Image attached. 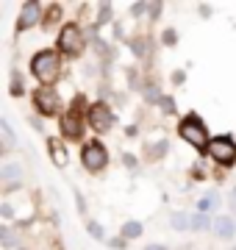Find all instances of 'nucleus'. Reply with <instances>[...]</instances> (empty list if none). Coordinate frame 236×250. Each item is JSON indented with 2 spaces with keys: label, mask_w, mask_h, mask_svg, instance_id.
<instances>
[{
  "label": "nucleus",
  "mask_w": 236,
  "mask_h": 250,
  "mask_svg": "<svg viewBox=\"0 0 236 250\" xmlns=\"http://www.w3.org/2000/svg\"><path fill=\"white\" fill-rule=\"evenodd\" d=\"M31 70H34V75H37V81L42 83V86H53L56 81H59L61 64H59V56H56L53 50H42V53L34 56Z\"/></svg>",
  "instance_id": "obj_1"
},
{
  "label": "nucleus",
  "mask_w": 236,
  "mask_h": 250,
  "mask_svg": "<svg viewBox=\"0 0 236 250\" xmlns=\"http://www.w3.org/2000/svg\"><path fill=\"white\" fill-rule=\"evenodd\" d=\"M178 134H181L195 150H209V142H211L209 131H206V125H203V120H200L197 114L183 117L181 125H178Z\"/></svg>",
  "instance_id": "obj_2"
},
{
  "label": "nucleus",
  "mask_w": 236,
  "mask_h": 250,
  "mask_svg": "<svg viewBox=\"0 0 236 250\" xmlns=\"http://www.w3.org/2000/svg\"><path fill=\"white\" fill-rule=\"evenodd\" d=\"M86 47V39H83L81 28L78 25H64L61 34H59V53L67 56V59H78Z\"/></svg>",
  "instance_id": "obj_3"
},
{
  "label": "nucleus",
  "mask_w": 236,
  "mask_h": 250,
  "mask_svg": "<svg viewBox=\"0 0 236 250\" xmlns=\"http://www.w3.org/2000/svg\"><path fill=\"white\" fill-rule=\"evenodd\" d=\"M81 164H83V170L100 172V170H106V164H109V153H106V147L100 142H89V145H83V150H81Z\"/></svg>",
  "instance_id": "obj_4"
},
{
  "label": "nucleus",
  "mask_w": 236,
  "mask_h": 250,
  "mask_svg": "<svg viewBox=\"0 0 236 250\" xmlns=\"http://www.w3.org/2000/svg\"><path fill=\"white\" fill-rule=\"evenodd\" d=\"M211 161H217L219 167H231L236 161V145L228 139V136H217V139H211L209 142V150Z\"/></svg>",
  "instance_id": "obj_5"
},
{
  "label": "nucleus",
  "mask_w": 236,
  "mask_h": 250,
  "mask_svg": "<svg viewBox=\"0 0 236 250\" xmlns=\"http://www.w3.org/2000/svg\"><path fill=\"white\" fill-rule=\"evenodd\" d=\"M34 103H37V111L45 117H53L59 108H61V103H59V95H56L53 86H39L37 92H34Z\"/></svg>",
  "instance_id": "obj_6"
},
{
  "label": "nucleus",
  "mask_w": 236,
  "mask_h": 250,
  "mask_svg": "<svg viewBox=\"0 0 236 250\" xmlns=\"http://www.w3.org/2000/svg\"><path fill=\"white\" fill-rule=\"evenodd\" d=\"M86 117H89V125L98 131V134H106L111 125H114V114H111V108L106 106V103H95V106H89Z\"/></svg>",
  "instance_id": "obj_7"
},
{
  "label": "nucleus",
  "mask_w": 236,
  "mask_h": 250,
  "mask_svg": "<svg viewBox=\"0 0 236 250\" xmlns=\"http://www.w3.org/2000/svg\"><path fill=\"white\" fill-rule=\"evenodd\" d=\"M37 22H42V3L37 0H28L22 11H20V20H17V31H28V28H34Z\"/></svg>",
  "instance_id": "obj_8"
},
{
  "label": "nucleus",
  "mask_w": 236,
  "mask_h": 250,
  "mask_svg": "<svg viewBox=\"0 0 236 250\" xmlns=\"http://www.w3.org/2000/svg\"><path fill=\"white\" fill-rule=\"evenodd\" d=\"M83 134V123H81V111H67L61 117V136L64 139H81Z\"/></svg>",
  "instance_id": "obj_9"
},
{
  "label": "nucleus",
  "mask_w": 236,
  "mask_h": 250,
  "mask_svg": "<svg viewBox=\"0 0 236 250\" xmlns=\"http://www.w3.org/2000/svg\"><path fill=\"white\" fill-rule=\"evenodd\" d=\"M47 150H50V159H53L56 167H67V161H70V156H67V150H64L61 139H56V136H50L47 139Z\"/></svg>",
  "instance_id": "obj_10"
},
{
  "label": "nucleus",
  "mask_w": 236,
  "mask_h": 250,
  "mask_svg": "<svg viewBox=\"0 0 236 250\" xmlns=\"http://www.w3.org/2000/svg\"><path fill=\"white\" fill-rule=\"evenodd\" d=\"M214 231H217L222 239H231V236L236 233V225H234L231 217H217V220H214Z\"/></svg>",
  "instance_id": "obj_11"
},
{
  "label": "nucleus",
  "mask_w": 236,
  "mask_h": 250,
  "mask_svg": "<svg viewBox=\"0 0 236 250\" xmlns=\"http://www.w3.org/2000/svg\"><path fill=\"white\" fill-rule=\"evenodd\" d=\"M211 225H214V220H211L209 214H195V217H189V228L192 231H209Z\"/></svg>",
  "instance_id": "obj_12"
},
{
  "label": "nucleus",
  "mask_w": 236,
  "mask_h": 250,
  "mask_svg": "<svg viewBox=\"0 0 236 250\" xmlns=\"http://www.w3.org/2000/svg\"><path fill=\"white\" fill-rule=\"evenodd\" d=\"M20 175H22V167H20V164H3V170H0V178L3 181H17Z\"/></svg>",
  "instance_id": "obj_13"
},
{
  "label": "nucleus",
  "mask_w": 236,
  "mask_h": 250,
  "mask_svg": "<svg viewBox=\"0 0 236 250\" xmlns=\"http://www.w3.org/2000/svg\"><path fill=\"white\" fill-rule=\"evenodd\" d=\"M139 233H142V223H137V220L122 225V239H137Z\"/></svg>",
  "instance_id": "obj_14"
},
{
  "label": "nucleus",
  "mask_w": 236,
  "mask_h": 250,
  "mask_svg": "<svg viewBox=\"0 0 236 250\" xmlns=\"http://www.w3.org/2000/svg\"><path fill=\"white\" fill-rule=\"evenodd\" d=\"M170 225H173L175 231H186V228H189V217L183 214V211H175L173 220H170Z\"/></svg>",
  "instance_id": "obj_15"
},
{
  "label": "nucleus",
  "mask_w": 236,
  "mask_h": 250,
  "mask_svg": "<svg viewBox=\"0 0 236 250\" xmlns=\"http://www.w3.org/2000/svg\"><path fill=\"white\" fill-rule=\"evenodd\" d=\"M0 131H3V139H6V145H14V134H11V125L6 123V120H0Z\"/></svg>",
  "instance_id": "obj_16"
},
{
  "label": "nucleus",
  "mask_w": 236,
  "mask_h": 250,
  "mask_svg": "<svg viewBox=\"0 0 236 250\" xmlns=\"http://www.w3.org/2000/svg\"><path fill=\"white\" fill-rule=\"evenodd\" d=\"M86 231H89L92 236H95V239H106V233H103V228H100L98 223H92V220L86 223Z\"/></svg>",
  "instance_id": "obj_17"
},
{
  "label": "nucleus",
  "mask_w": 236,
  "mask_h": 250,
  "mask_svg": "<svg viewBox=\"0 0 236 250\" xmlns=\"http://www.w3.org/2000/svg\"><path fill=\"white\" fill-rule=\"evenodd\" d=\"M11 95H14V98H20V95H22V83H20V75H17V72L11 75Z\"/></svg>",
  "instance_id": "obj_18"
},
{
  "label": "nucleus",
  "mask_w": 236,
  "mask_h": 250,
  "mask_svg": "<svg viewBox=\"0 0 236 250\" xmlns=\"http://www.w3.org/2000/svg\"><path fill=\"white\" fill-rule=\"evenodd\" d=\"M59 14H61V9H59V6H50V14H47V22H45V28H50L53 22H59Z\"/></svg>",
  "instance_id": "obj_19"
},
{
  "label": "nucleus",
  "mask_w": 236,
  "mask_h": 250,
  "mask_svg": "<svg viewBox=\"0 0 236 250\" xmlns=\"http://www.w3.org/2000/svg\"><path fill=\"white\" fill-rule=\"evenodd\" d=\"M0 239H3V245H6V248H11V245H14V239H11V231L6 228V225L0 228Z\"/></svg>",
  "instance_id": "obj_20"
},
{
  "label": "nucleus",
  "mask_w": 236,
  "mask_h": 250,
  "mask_svg": "<svg viewBox=\"0 0 236 250\" xmlns=\"http://www.w3.org/2000/svg\"><path fill=\"white\" fill-rule=\"evenodd\" d=\"M167 147H170V145H167V139H161V142H158V145H153V156H156V159H161V156H164V150H167Z\"/></svg>",
  "instance_id": "obj_21"
},
{
  "label": "nucleus",
  "mask_w": 236,
  "mask_h": 250,
  "mask_svg": "<svg viewBox=\"0 0 236 250\" xmlns=\"http://www.w3.org/2000/svg\"><path fill=\"white\" fill-rule=\"evenodd\" d=\"M161 106H164V111H167V114H173V111H175V103L170 98H161Z\"/></svg>",
  "instance_id": "obj_22"
},
{
  "label": "nucleus",
  "mask_w": 236,
  "mask_h": 250,
  "mask_svg": "<svg viewBox=\"0 0 236 250\" xmlns=\"http://www.w3.org/2000/svg\"><path fill=\"white\" fill-rule=\"evenodd\" d=\"M131 47H134V50H137L139 56H145V50H147V47H145V39H137V42H134Z\"/></svg>",
  "instance_id": "obj_23"
},
{
  "label": "nucleus",
  "mask_w": 236,
  "mask_h": 250,
  "mask_svg": "<svg viewBox=\"0 0 236 250\" xmlns=\"http://www.w3.org/2000/svg\"><path fill=\"white\" fill-rule=\"evenodd\" d=\"M164 45H175V31L170 28V31H164Z\"/></svg>",
  "instance_id": "obj_24"
},
{
  "label": "nucleus",
  "mask_w": 236,
  "mask_h": 250,
  "mask_svg": "<svg viewBox=\"0 0 236 250\" xmlns=\"http://www.w3.org/2000/svg\"><path fill=\"white\" fill-rule=\"evenodd\" d=\"M0 214H3V220H11V214H14V211H11L9 203H3V206H0Z\"/></svg>",
  "instance_id": "obj_25"
},
{
  "label": "nucleus",
  "mask_w": 236,
  "mask_h": 250,
  "mask_svg": "<svg viewBox=\"0 0 236 250\" xmlns=\"http://www.w3.org/2000/svg\"><path fill=\"white\" fill-rule=\"evenodd\" d=\"M106 245H111V248L122 250V248H125V239H122V236H119V239H111V242H106Z\"/></svg>",
  "instance_id": "obj_26"
},
{
  "label": "nucleus",
  "mask_w": 236,
  "mask_h": 250,
  "mask_svg": "<svg viewBox=\"0 0 236 250\" xmlns=\"http://www.w3.org/2000/svg\"><path fill=\"white\" fill-rule=\"evenodd\" d=\"M145 250H167V248H161V245H147Z\"/></svg>",
  "instance_id": "obj_27"
},
{
  "label": "nucleus",
  "mask_w": 236,
  "mask_h": 250,
  "mask_svg": "<svg viewBox=\"0 0 236 250\" xmlns=\"http://www.w3.org/2000/svg\"><path fill=\"white\" fill-rule=\"evenodd\" d=\"M234 211H236V197H234Z\"/></svg>",
  "instance_id": "obj_28"
},
{
  "label": "nucleus",
  "mask_w": 236,
  "mask_h": 250,
  "mask_svg": "<svg viewBox=\"0 0 236 250\" xmlns=\"http://www.w3.org/2000/svg\"><path fill=\"white\" fill-rule=\"evenodd\" d=\"M234 250H236V248H234Z\"/></svg>",
  "instance_id": "obj_29"
}]
</instances>
